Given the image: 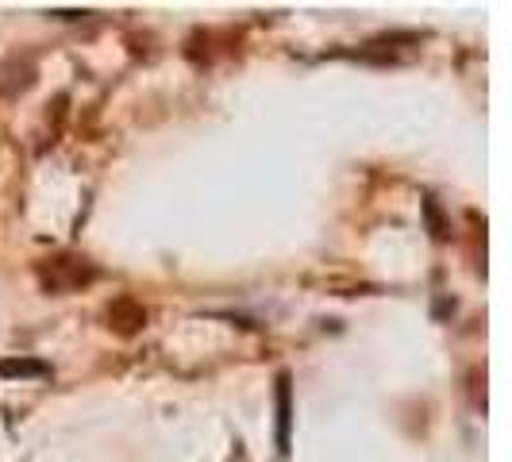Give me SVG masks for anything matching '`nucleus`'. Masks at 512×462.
<instances>
[{
  "label": "nucleus",
  "mask_w": 512,
  "mask_h": 462,
  "mask_svg": "<svg viewBox=\"0 0 512 462\" xmlns=\"http://www.w3.org/2000/svg\"><path fill=\"white\" fill-rule=\"evenodd\" d=\"M43 285L51 289V293H70V289H81V285H89L93 278H97V270L85 262V258H54L51 266H43Z\"/></svg>",
  "instance_id": "f257e3e1"
},
{
  "label": "nucleus",
  "mask_w": 512,
  "mask_h": 462,
  "mask_svg": "<svg viewBox=\"0 0 512 462\" xmlns=\"http://www.w3.org/2000/svg\"><path fill=\"white\" fill-rule=\"evenodd\" d=\"M139 324H147V312L135 305V301H128V297H120L116 305L108 308V328H116V332L131 335Z\"/></svg>",
  "instance_id": "f03ea898"
},
{
  "label": "nucleus",
  "mask_w": 512,
  "mask_h": 462,
  "mask_svg": "<svg viewBox=\"0 0 512 462\" xmlns=\"http://www.w3.org/2000/svg\"><path fill=\"white\" fill-rule=\"evenodd\" d=\"M278 443L289 451V378H278Z\"/></svg>",
  "instance_id": "7ed1b4c3"
},
{
  "label": "nucleus",
  "mask_w": 512,
  "mask_h": 462,
  "mask_svg": "<svg viewBox=\"0 0 512 462\" xmlns=\"http://www.w3.org/2000/svg\"><path fill=\"white\" fill-rule=\"evenodd\" d=\"M0 374H47V366H39V362H0Z\"/></svg>",
  "instance_id": "20e7f679"
}]
</instances>
